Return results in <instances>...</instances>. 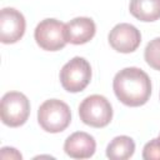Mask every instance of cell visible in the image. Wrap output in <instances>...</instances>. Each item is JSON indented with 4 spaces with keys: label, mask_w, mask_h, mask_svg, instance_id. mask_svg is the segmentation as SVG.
<instances>
[{
    "label": "cell",
    "mask_w": 160,
    "mask_h": 160,
    "mask_svg": "<svg viewBox=\"0 0 160 160\" xmlns=\"http://www.w3.org/2000/svg\"><path fill=\"white\" fill-rule=\"evenodd\" d=\"M112 89L120 102L138 108L146 104L150 99L151 80L144 70L130 66L116 72L112 80Z\"/></svg>",
    "instance_id": "6da1fadb"
},
{
    "label": "cell",
    "mask_w": 160,
    "mask_h": 160,
    "mask_svg": "<svg viewBox=\"0 0 160 160\" xmlns=\"http://www.w3.org/2000/svg\"><path fill=\"white\" fill-rule=\"evenodd\" d=\"M159 99H160V91H159Z\"/></svg>",
    "instance_id": "2e32d148"
},
{
    "label": "cell",
    "mask_w": 160,
    "mask_h": 160,
    "mask_svg": "<svg viewBox=\"0 0 160 160\" xmlns=\"http://www.w3.org/2000/svg\"><path fill=\"white\" fill-rule=\"evenodd\" d=\"M129 11L140 21H156L160 19V0H131Z\"/></svg>",
    "instance_id": "8fae6325"
},
{
    "label": "cell",
    "mask_w": 160,
    "mask_h": 160,
    "mask_svg": "<svg viewBox=\"0 0 160 160\" xmlns=\"http://www.w3.org/2000/svg\"><path fill=\"white\" fill-rule=\"evenodd\" d=\"M96 141L95 139L85 132L76 131L69 135L64 142V151L72 159H88L95 154Z\"/></svg>",
    "instance_id": "9c48e42d"
},
{
    "label": "cell",
    "mask_w": 160,
    "mask_h": 160,
    "mask_svg": "<svg viewBox=\"0 0 160 160\" xmlns=\"http://www.w3.org/2000/svg\"><path fill=\"white\" fill-rule=\"evenodd\" d=\"M38 122L46 132L58 134L64 131L71 122L69 105L59 99L45 100L38 110Z\"/></svg>",
    "instance_id": "7a4b0ae2"
},
{
    "label": "cell",
    "mask_w": 160,
    "mask_h": 160,
    "mask_svg": "<svg viewBox=\"0 0 160 160\" xmlns=\"http://www.w3.org/2000/svg\"><path fill=\"white\" fill-rule=\"evenodd\" d=\"M159 136H160V135H159Z\"/></svg>",
    "instance_id": "e0dca14e"
},
{
    "label": "cell",
    "mask_w": 160,
    "mask_h": 160,
    "mask_svg": "<svg viewBox=\"0 0 160 160\" xmlns=\"http://www.w3.org/2000/svg\"><path fill=\"white\" fill-rule=\"evenodd\" d=\"M134 152L135 142L130 136L126 135L114 138L106 148V156L111 160H126L130 159Z\"/></svg>",
    "instance_id": "7c38bea8"
},
{
    "label": "cell",
    "mask_w": 160,
    "mask_h": 160,
    "mask_svg": "<svg viewBox=\"0 0 160 160\" xmlns=\"http://www.w3.org/2000/svg\"><path fill=\"white\" fill-rule=\"evenodd\" d=\"M96 32V25L91 18L79 16L65 24L66 41L74 45L89 42Z\"/></svg>",
    "instance_id": "30bf717a"
},
{
    "label": "cell",
    "mask_w": 160,
    "mask_h": 160,
    "mask_svg": "<svg viewBox=\"0 0 160 160\" xmlns=\"http://www.w3.org/2000/svg\"><path fill=\"white\" fill-rule=\"evenodd\" d=\"M144 58L150 68L160 71V38H155L148 42L144 51Z\"/></svg>",
    "instance_id": "4fadbf2b"
},
{
    "label": "cell",
    "mask_w": 160,
    "mask_h": 160,
    "mask_svg": "<svg viewBox=\"0 0 160 160\" xmlns=\"http://www.w3.org/2000/svg\"><path fill=\"white\" fill-rule=\"evenodd\" d=\"M80 120L91 128H105L112 119V106L102 95H90L79 105Z\"/></svg>",
    "instance_id": "3957f363"
},
{
    "label": "cell",
    "mask_w": 160,
    "mask_h": 160,
    "mask_svg": "<svg viewBox=\"0 0 160 160\" xmlns=\"http://www.w3.org/2000/svg\"><path fill=\"white\" fill-rule=\"evenodd\" d=\"M0 158L1 159H16V160H21L22 159V155L15 148L4 146V148H1Z\"/></svg>",
    "instance_id": "9a60e30c"
},
{
    "label": "cell",
    "mask_w": 160,
    "mask_h": 160,
    "mask_svg": "<svg viewBox=\"0 0 160 160\" xmlns=\"http://www.w3.org/2000/svg\"><path fill=\"white\" fill-rule=\"evenodd\" d=\"M109 44L118 52L129 54L135 51L141 42V34L139 29L128 22L115 25L109 32Z\"/></svg>",
    "instance_id": "ba28073f"
},
{
    "label": "cell",
    "mask_w": 160,
    "mask_h": 160,
    "mask_svg": "<svg viewBox=\"0 0 160 160\" xmlns=\"http://www.w3.org/2000/svg\"><path fill=\"white\" fill-rule=\"evenodd\" d=\"M30 115V101L19 91H9L1 98L0 116L1 121L10 128L24 125Z\"/></svg>",
    "instance_id": "5b68a950"
},
{
    "label": "cell",
    "mask_w": 160,
    "mask_h": 160,
    "mask_svg": "<svg viewBox=\"0 0 160 160\" xmlns=\"http://www.w3.org/2000/svg\"><path fill=\"white\" fill-rule=\"evenodd\" d=\"M34 38L42 50H61L68 42L65 36V24L56 19H44L36 25Z\"/></svg>",
    "instance_id": "8992f818"
},
{
    "label": "cell",
    "mask_w": 160,
    "mask_h": 160,
    "mask_svg": "<svg viewBox=\"0 0 160 160\" xmlns=\"http://www.w3.org/2000/svg\"><path fill=\"white\" fill-rule=\"evenodd\" d=\"M59 78L68 92H80L91 80V66L86 59L75 56L61 68Z\"/></svg>",
    "instance_id": "277c9868"
},
{
    "label": "cell",
    "mask_w": 160,
    "mask_h": 160,
    "mask_svg": "<svg viewBox=\"0 0 160 160\" xmlns=\"http://www.w3.org/2000/svg\"><path fill=\"white\" fill-rule=\"evenodd\" d=\"M142 159L145 160H160V136L150 140L142 149Z\"/></svg>",
    "instance_id": "5bb4252c"
},
{
    "label": "cell",
    "mask_w": 160,
    "mask_h": 160,
    "mask_svg": "<svg viewBox=\"0 0 160 160\" xmlns=\"http://www.w3.org/2000/svg\"><path fill=\"white\" fill-rule=\"evenodd\" d=\"M25 18L14 8H4L0 11V41L15 44L25 34Z\"/></svg>",
    "instance_id": "52a82bcc"
}]
</instances>
